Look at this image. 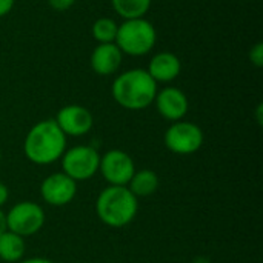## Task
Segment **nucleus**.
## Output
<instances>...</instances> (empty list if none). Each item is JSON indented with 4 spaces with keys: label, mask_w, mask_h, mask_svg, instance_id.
Returning <instances> with one entry per match:
<instances>
[{
    "label": "nucleus",
    "mask_w": 263,
    "mask_h": 263,
    "mask_svg": "<svg viewBox=\"0 0 263 263\" xmlns=\"http://www.w3.org/2000/svg\"><path fill=\"white\" fill-rule=\"evenodd\" d=\"M165 146L179 156H190L197 153L203 145V131L193 122H173L165 133Z\"/></svg>",
    "instance_id": "0eeeda50"
},
{
    "label": "nucleus",
    "mask_w": 263,
    "mask_h": 263,
    "mask_svg": "<svg viewBox=\"0 0 263 263\" xmlns=\"http://www.w3.org/2000/svg\"><path fill=\"white\" fill-rule=\"evenodd\" d=\"M126 186L137 199L148 197L157 191L159 177L153 170H140V171L134 173V176L131 177V180Z\"/></svg>",
    "instance_id": "2eb2a0df"
},
{
    "label": "nucleus",
    "mask_w": 263,
    "mask_h": 263,
    "mask_svg": "<svg viewBox=\"0 0 263 263\" xmlns=\"http://www.w3.org/2000/svg\"><path fill=\"white\" fill-rule=\"evenodd\" d=\"M148 74L156 83H170L179 77L182 71L180 59L170 51L157 52L148 63Z\"/></svg>",
    "instance_id": "ddd939ff"
},
{
    "label": "nucleus",
    "mask_w": 263,
    "mask_h": 263,
    "mask_svg": "<svg viewBox=\"0 0 263 263\" xmlns=\"http://www.w3.org/2000/svg\"><path fill=\"white\" fill-rule=\"evenodd\" d=\"M6 231V219H5V213L0 210V234Z\"/></svg>",
    "instance_id": "5701e85b"
},
{
    "label": "nucleus",
    "mask_w": 263,
    "mask_h": 263,
    "mask_svg": "<svg viewBox=\"0 0 263 263\" xmlns=\"http://www.w3.org/2000/svg\"><path fill=\"white\" fill-rule=\"evenodd\" d=\"M99 171L109 185L126 186L136 173V166L128 153L122 149H109L100 156Z\"/></svg>",
    "instance_id": "6e6552de"
},
{
    "label": "nucleus",
    "mask_w": 263,
    "mask_h": 263,
    "mask_svg": "<svg viewBox=\"0 0 263 263\" xmlns=\"http://www.w3.org/2000/svg\"><path fill=\"white\" fill-rule=\"evenodd\" d=\"M139 211L137 197L128 186L109 185L100 191L96 200V213L100 222L109 228H123L129 225Z\"/></svg>",
    "instance_id": "7ed1b4c3"
},
{
    "label": "nucleus",
    "mask_w": 263,
    "mask_h": 263,
    "mask_svg": "<svg viewBox=\"0 0 263 263\" xmlns=\"http://www.w3.org/2000/svg\"><path fill=\"white\" fill-rule=\"evenodd\" d=\"M8 197H9V190H8V186H6L3 182H0V210H2V206L8 202Z\"/></svg>",
    "instance_id": "412c9836"
},
{
    "label": "nucleus",
    "mask_w": 263,
    "mask_h": 263,
    "mask_svg": "<svg viewBox=\"0 0 263 263\" xmlns=\"http://www.w3.org/2000/svg\"><path fill=\"white\" fill-rule=\"evenodd\" d=\"M193 263H211V260H210L208 257H205V256H197V257L193 260Z\"/></svg>",
    "instance_id": "b1692460"
},
{
    "label": "nucleus",
    "mask_w": 263,
    "mask_h": 263,
    "mask_svg": "<svg viewBox=\"0 0 263 263\" xmlns=\"http://www.w3.org/2000/svg\"><path fill=\"white\" fill-rule=\"evenodd\" d=\"M48 3L55 11H68L76 3V0H48Z\"/></svg>",
    "instance_id": "6ab92c4d"
},
{
    "label": "nucleus",
    "mask_w": 263,
    "mask_h": 263,
    "mask_svg": "<svg viewBox=\"0 0 263 263\" xmlns=\"http://www.w3.org/2000/svg\"><path fill=\"white\" fill-rule=\"evenodd\" d=\"M250 60L253 65H256L257 68H260L263 65V43H257L251 48L250 51Z\"/></svg>",
    "instance_id": "a211bd4d"
},
{
    "label": "nucleus",
    "mask_w": 263,
    "mask_h": 263,
    "mask_svg": "<svg viewBox=\"0 0 263 263\" xmlns=\"http://www.w3.org/2000/svg\"><path fill=\"white\" fill-rule=\"evenodd\" d=\"M123 60V54L116 43H99L91 52V68L99 76L114 74Z\"/></svg>",
    "instance_id": "f8f14e48"
},
{
    "label": "nucleus",
    "mask_w": 263,
    "mask_h": 263,
    "mask_svg": "<svg viewBox=\"0 0 263 263\" xmlns=\"http://www.w3.org/2000/svg\"><path fill=\"white\" fill-rule=\"evenodd\" d=\"M6 230L18 234L20 237H29L39 233L45 225V211L35 202H18L6 214Z\"/></svg>",
    "instance_id": "423d86ee"
},
{
    "label": "nucleus",
    "mask_w": 263,
    "mask_h": 263,
    "mask_svg": "<svg viewBox=\"0 0 263 263\" xmlns=\"http://www.w3.org/2000/svg\"><path fill=\"white\" fill-rule=\"evenodd\" d=\"M18 263H54L49 259H45V257H31V259H25V260H20Z\"/></svg>",
    "instance_id": "4be33fe9"
},
{
    "label": "nucleus",
    "mask_w": 263,
    "mask_h": 263,
    "mask_svg": "<svg viewBox=\"0 0 263 263\" xmlns=\"http://www.w3.org/2000/svg\"><path fill=\"white\" fill-rule=\"evenodd\" d=\"M76 194L77 182L62 171L49 174L40 185V196L51 206H65L74 200Z\"/></svg>",
    "instance_id": "1a4fd4ad"
},
{
    "label": "nucleus",
    "mask_w": 263,
    "mask_h": 263,
    "mask_svg": "<svg viewBox=\"0 0 263 263\" xmlns=\"http://www.w3.org/2000/svg\"><path fill=\"white\" fill-rule=\"evenodd\" d=\"M157 91V83L148 71L142 68L119 74L111 86V94L116 103L131 111H140L151 106Z\"/></svg>",
    "instance_id": "f03ea898"
},
{
    "label": "nucleus",
    "mask_w": 263,
    "mask_h": 263,
    "mask_svg": "<svg viewBox=\"0 0 263 263\" xmlns=\"http://www.w3.org/2000/svg\"><path fill=\"white\" fill-rule=\"evenodd\" d=\"M15 5V0H0V17L9 14Z\"/></svg>",
    "instance_id": "aec40b11"
},
{
    "label": "nucleus",
    "mask_w": 263,
    "mask_h": 263,
    "mask_svg": "<svg viewBox=\"0 0 263 263\" xmlns=\"http://www.w3.org/2000/svg\"><path fill=\"white\" fill-rule=\"evenodd\" d=\"M25 239L12 231L0 234V260L6 263H18L25 256Z\"/></svg>",
    "instance_id": "4468645a"
},
{
    "label": "nucleus",
    "mask_w": 263,
    "mask_h": 263,
    "mask_svg": "<svg viewBox=\"0 0 263 263\" xmlns=\"http://www.w3.org/2000/svg\"><path fill=\"white\" fill-rule=\"evenodd\" d=\"M0 162H2V151H0Z\"/></svg>",
    "instance_id": "393cba45"
},
{
    "label": "nucleus",
    "mask_w": 263,
    "mask_h": 263,
    "mask_svg": "<svg viewBox=\"0 0 263 263\" xmlns=\"http://www.w3.org/2000/svg\"><path fill=\"white\" fill-rule=\"evenodd\" d=\"M156 42H157L156 28L149 20L142 17V18L123 20V23L119 25L114 43L119 46L122 54L139 57L148 54L154 48Z\"/></svg>",
    "instance_id": "20e7f679"
},
{
    "label": "nucleus",
    "mask_w": 263,
    "mask_h": 263,
    "mask_svg": "<svg viewBox=\"0 0 263 263\" xmlns=\"http://www.w3.org/2000/svg\"><path fill=\"white\" fill-rule=\"evenodd\" d=\"M66 151V136L54 119L37 122L23 142L25 157L35 165H49L62 159Z\"/></svg>",
    "instance_id": "f257e3e1"
},
{
    "label": "nucleus",
    "mask_w": 263,
    "mask_h": 263,
    "mask_svg": "<svg viewBox=\"0 0 263 263\" xmlns=\"http://www.w3.org/2000/svg\"><path fill=\"white\" fill-rule=\"evenodd\" d=\"M119 23L111 17H100L92 23L91 32L99 43H114Z\"/></svg>",
    "instance_id": "f3484780"
},
{
    "label": "nucleus",
    "mask_w": 263,
    "mask_h": 263,
    "mask_svg": "<svg viewBox=\"0 0 263 263\" xmlns=\"http://www.w3.org/2000/svg\"><path fill=\"white\" fill-rule=\"evenodd\" d=\"M153 0H111L114 11L123 18H142L151 8Z\"/></svg>",
    "instance_id": "dca6fc26"
},
{
    "label": "nucleus",
    "mask_w": 263,
    "mask_h": 263,
    "mask_svg": "<svg viewBox=\"0 0 263 263\" xmlns=\"http://www.w3.org/2000/svg\"><path fill=\"white\" fill-rule=\"evenodd\" d=\"M100 154L94 146L77 145L66 149L62 156V173L74 182H85L99 171Z\"/></svg>",
    "instance_id": "39448f33"
},
{
    "label": "nucleus",
    "mask_w": 263,
    "mask_h": 263,
    "mask_svg": "<svg viewBox=\"0 0 263 263\" xmlns=\"http://www.w3.org/2000/svg\"><path fill=\"white\" fill-rule=\"evenodd\" d=\"M54 120L66 137L85 136L91 131L94 125L91 111L82 105H66L60 108Z\"/></svg>",
    "instance_id": "9d476101"
},
{
    "label": "nucleus",
    "mask_w": 263,
    "mask_h": 263,
    "mask_svg": "<svg viewBox=\"0 0 263 263\" xmlns=\"http://www.w3.org/2000/svg\"><path fill=\"white\" fill-rule=\"evenodd\" d=\"M154 103L159 114L170 122L183 120V117L190 109V102L186 94L176 86H166L157 91Z\"/></svg>",
    "instance_id": "9b49d317"
}]
</instances>
